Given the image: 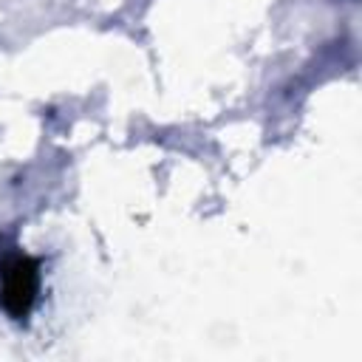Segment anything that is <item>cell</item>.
Returning a JSON list of instances; mask_svg holds the SVG:
<instances>
[{
    "label": "cell",
    "instance_id": "cell-1",
    "mask_svg": "<svg viewBox=\"0 0 362 362\" xmlns=\"http://www.w3.org/2000/svg\"><path fill=\"white\" fill-rule=\"evenodd\" d=\"M42 272L40 260L23 249L0 255V308L11 320H25L40 300Z\"/></svg>",
    "mask_w": 362,
    "mask_h": 362
}]
</instances>
